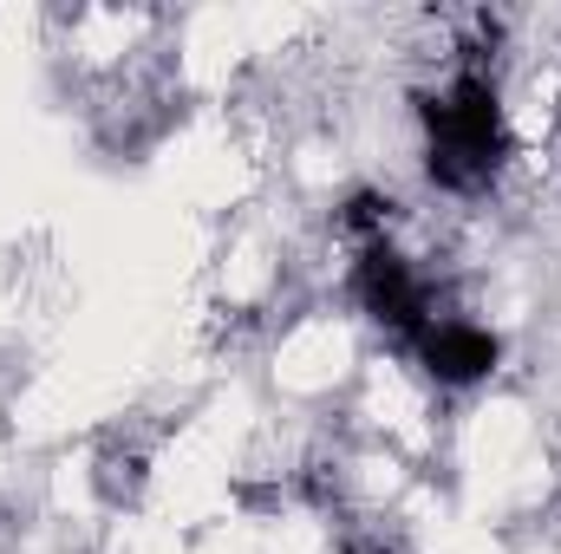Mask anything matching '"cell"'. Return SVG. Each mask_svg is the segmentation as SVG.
<instances>
[{
  "instance_id": "3957f363",
  "label": "cell",
  "mask_w": 561,
  "mask_h": 554,
  "mask_svg": "<svg viewBox=\"0 0 561 554\" xmlns=\"http://www.w3.org/2000/svg\"><path fill=\"white\" fill-rule=\"evenodd\" d=\"M412 359L424 366V379H431V385L463 392V385H477V379H490V372H496L503 346H496V333H490V326H477V320H431L419 339H412Z\"/></svg>"
},
{
  "instance_id": "6da1fadb",
  "label": "cell",
  "mask_w": 561,
  "mask_h": 554,
  "mask_svg": "<svg viewBox=\"0 0 561 554\" xmlns=\"http://www.w3.org/2000/svg\"><path fill=\"white\" fill-rule=\"evenodd\" d=\"M424 118V170L437 189L450 196H477L503 176L510 163V118H503V92L483 66L450 72L431 99L419 105Z\"/></svg>"
},
{
  "instance_id": "7a4b0ae2",
  "label": "cell",
  "mask_w": 561,
  "mask_h": 554,
  "mask_svg": "<svg viewBox=\"0 0 561 554\" xmlns=\"http://www.w3.org/2000/svg\"><path fill=\"white\" fill-rule=\"evenodd\" d=\"M353 300H359V313H366V320H379V326H386V333H399L405 346H412L424 326L437 320L424 275L399 255V249H392V242L359 249V262H353Z\"/></svg>"
}]
</instances>
